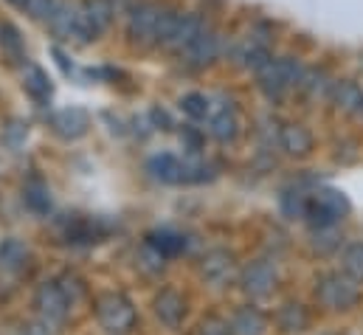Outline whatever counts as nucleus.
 <instances>
[{
	"label": "nucleus",
	"mask_w": 363,
	"mask_h": 335,
	"mask_svg": "<svg viewBox=\"0 0 363 335\" xmlns=\"http://www.w3.org/2000/svg\"><path fill=\"white\" fill-rule=\"evenodd\" d=\"M9 3H11V6H20V9H26V3H28V0H9Z\"/></svg>",
	"instance_id": "4c0bfd02"
},
{
	"label": "nucleus",
	"mask_w": 363,
	"mask_h": 335,
	"mask_svg": "<svg viewBox=\"0 0 363 335\" xmlns=\"http://www.w3.org/2000/svg\"><path fill=\"white\" fill-rule=\"evenodd\" d=\"M147 169H150L158 180H164V183H183V158H175V155H169V153L150 158Z\"/></svg>",
	"instance_id": "6ab92c4d"
},
{
	"label": "nucleus",
	"mask_w": 363,
	"mask_h": 335,
	"mask_svg": "<svg viewBox=\"0 0 363 335\" xmlns=\"http://www.w3.org/2000/svg\"><path fill=\"white\" fill-rule=\"evenodd\" d=\"M57 3H60V0H28V3H26V11H28L34 20H51Z\"/></svg>",
	"instance_id": "f704fd0d"
},
{
	"label": "nucleus",
	"mask_w": 363,
	"mask_h": 335,
	"mask_svg": "<svg viewBox=\"0 0 363 335\" xmlns=\"http://www.w3.org/2000/svg\"><path fill=\"white\" fill-rule=\"evenodd\" d=\"M208 133H211L214 141L231 144V141H237V136H240V121H237V116H234L231 110H220L217 116H211Z\"/></svg>",
	"instance_id": "a211bd4d"
},
{
	"label": "nucleus",
	"mask_w": 363,
	"mask_h": 335,
	"mask_svg": "<svg viewBox=\"0 0 363 335\" xmlns=\"http://www.w3.org/2000/svg\"><path fill=\"white\" fill-rule=\"evenodd\" d=\"M307 194L304 192H298V189H290V192H284L281 194V200H279V206H281V214L287 217V220H296V217H304L307 214Z\"/></svg>",
	"instance_id": "cd10ccee"
},
{
	"label": "nucleus",
	"mask_w": 363,
	"mask_h": 335,
	"mask_svg": "<svg viewBox=\"0 0 363 335\" xmlns=\"http://www.w3.org/2000/svg\"><path fill=\"white\" fill-rule=\"evenodd\" d=\"M217 57H220V37H217L214 31H208V28L183 51V60H186V65H191V68H206V65H211Z\"/></svg>",
	"instance_id": "ddd939ff"
},
{
	"label": "nucleus",
	"mask_w": 363,
	"mask_h": 335,
	"mask_svg": "<svg viewBox=\"0 0 363 335\" xmlns=\"http://www.w3.org/2000/svg\"><path fill=\"white\" fill-rule=\"evenodd\" d=\"M113 3L110 0H85L82 9H79V17H77V31H74V40L77 43H91L96 40L113 20Z\"/></svg>",
	"instance_id": "39448f33"
},
{
	"label": "nucleus",
	"mask_w": 363,
	"mask_h": 335,
	"mask_svg": "<svg viewBox=\"0 0 363 335\" xmlns=\"http://www.w3.org/2000/svg\"><path fill=\"white\" fill-rule=\"evenodd\" d=\"M350 212H352L350 197H347L341 189L324 186V189H318V192L310 194L304 220H307L313 229H324V226H338Z\"/></svg>",
	"instance_id": "f03ea898"
},
{
	"label": "nucleus",
	"mask_w": 363,
	"mask_h": 335,
	"mask_svg": "<svg viewBox=\"0 0 363 335\" xmlns=\"http://www.w3.org/2000/svg\"><path fill=\"white\" fill-rule=\"evenodd\" d=\"M333 101H335L344 113H361L363 90L352 82H338V84H333Z\"/></svg>",
	"instance_id": "412c9836"
},
{
	"label": "nucleus",
	"mask_w": 363,
	"mask_h": 335,
	"mask_svg": "<svg viewBox=\"0 0 363 335\" xmlns=\"http://www.w3.org/2000/svg\"><path fill=\"white\" fill-rule=\"evenodd\" d=\"M31 259H34L31 248L23 240H17V237H3L0 240V268L6 273H14V276L26 273L31 268Z\"/></svg>",
	"instance_id": "f8f14e48"
},
{
	"label": "nucleus",
	"mask_w": 363,
	"mask_h": 335,
	"mask_svg": "<svg viewBox=\"0 0 363 335\" xmlns=\"http://www.w3.org/2000/svg\"><path fill=\"white\" fill-rule=\"evenodd\" d=\"M26 206L31 209V212H37V214H48V209H51V192H48V186L43 183V180H28V186H26Z\"/></svg>",
	"instance_id": "b1692460"
},
{
	"label": "nucleus",
	"mask_w": 363,
	"mask_h": 335,
	"mask_svg": "<svg viewBox=\"0 0 363 335\" xmlns=\"http://www.w3.org/2000/svg\"><path fill=\"white\" fill-rule=\"evenodd\" d=\"M23 87H26V93H28L34 101H48V99H51V79H48V74H45L43 68H37V65H31V68L23 74Z\"/></svg>",
	"instance_id": "5701e85b"
},
{
	"label": "nucleus",
	"mask_w": 363,
	"mask_h": 335,
	"mask_svg": "<svg viewBox=\"0 0 363 335\" xmlns=\"http://www.w3.org/2000/svg\"><path fill=\"white\" fill-rule=\"evenodd\" d=\"M203 31H206V26H203V20H200L197 14H178L175 23H172L169 37H167V43H164V48H169V51H175V54H183Z\"/></svg>",
	"instance_id": "1a4fd4ad"
},
{
	"label": "nucleus",
	"mask_w": 363,
	"mask_h": 335,
	"mask_svg": "<svg viewBox=\"0 0 363 335\" xmlns=\"http://www.w3.org/2000/svg\"><path fill=\"white\" fill-rule=\"evenodd\" d=\"M276 282H279L276 268H273L271 262H265V259L248 262L242 268V273H240V287L251 299H268L273 290H276Z\"/></svg>",
	"instance_id": "423d86ee"
},
{
	"label": "nucleus",
	"mask_w": 363,
	"mask_h": 335,
	"mask_svg": "<svg viewBox=\"0 0 363 335\" xmlns=\"http://www.w3.org/2000/svg\"><path fill=\"white\" fill-rule=\"evenodd\" d=\"M26 138H28V124H26V121L11 119V121L3 127V144H6L9 150H20V147L26 144Z\"/></svg>",
	"instance_id": "2f4dec72"
},
{
	"label": "nucleus",
	"mask_w": 363,
	"mask_h": 335,
	"mask_svg": "<svg viewBox=\"0 0 363 335\" xmlns=\"http://www.w3.org/2000/svg\"><path fill=\"white\" fill-rule=\"evenodd\" d=\"M257 74H259V87H262V93H265L268 99H273V101H279V99L290 90V84L281 77V71H279V65H276L273 60L262 71H257Z\"/></svg>",
	"instance_id": "aec40b11"
},
{
	"label": "nucleus",
	"mask_w": 363,
	"mask_h": 335,
	"mask_svg": "<svg viewBox=\"0 0 363 335\" xmlns=\"http://www.w3.org/2000/svg\"><path fill=\"white\" fill-rule=\"evenodd\" d=\"M298 87H304V90L315 99V96H327V93L333 90V82H330V77H327L324 71H315V68H313V71H304Z\"/></svg>",
	"instance_id": "7c9ffc66"
},
{
	"label": "nucleus",
	"mask_w": 363,
	"mask_h": 335,
	"mask_svg": "<svg viewBox=\"0 0 363 335\" xmlns=\"http://www.w3.org/2000/svg\"><path fill=\"white\" fill-rule=\"evenodd\" d=\"M175 17H178V11H161V20H158V37H155V43H158V45H164V43H167V37H169V31H172V23H175Z\"/></svg>",
	"instance_id": "c9c22d12"
},
{
	"label": "nucleus",
	"mask_w": 363,
	"mask_h": 335,
	"mask_svg": "<svg viewBox=\"0 0 363 335\" xmlns=\"http://www.w3.org/2000/svg\"><path fill=\"white\" fill-rule=\"evenodd\" d=\"M276 327L287 335H298L310 327V313L301 302H284L276 313Z\"/></svg>",
	"instance_id": "2eb2a0df"
},
{
	"label": "nucleus",
	"mask_w": 363,
	"mask_h": 335,
	"mask_svg": "<svg viewBox=\"0 0 363 335\" xmlns=\"http://www.w3.org/2000/svg\"><path fill=\"white\" fill-rule=\"evenodd\" d=\"M315 299H318L321 307L344 313V310H352L361 302V290H358V282L350 279L344 270L341 273H324L315 285Z\"/></svg>",
	"instance_id": "7ed1b4c3"
},
{
	"label": "nucleus",
	"mask_w": 363,
	"mask_h": 335,
	"mask_svg": "<svg viewBox=\"0 0 363 335\" xmlns=\"http://www.w3.org/2000/svg\"><path fill=\"white\" fill-rule=\"evenodd\" d=\"M152 310H155V316H158L161 324H167V327H181L183 319H186V299H183L178 290L164 287V290L152 299Z\"/></svg>",
	"instance_id": "9b49d317"
},
{
	"label": "nucleus",
	"mask_w": 363,
	"mask_h": 335,
	"mask_svg": "<svg viewBox=\"0 0 363 335\" xmlns=\"http://www.w3.org/2000/svg\"><path fill=\"white\" fill-rule=\"evenodd\" d=\"M57 285L62 287V293H65V299L71 302V307L88 296V285H85V282H82L77 273H62V276L57 279Z\"/></svg>",
	"instance_id": "c756f323"
},
{
	"label": "nucleus",
	"mask_w": 363,
	"mask_h": 335,
	"mask_svg": "<svg viewBox=\"0 0 363 335\" xmlns=\"http://www.w3.org/2000/svg\"><path fill=\"white\" fill-rule=\"evenodd\" d=\"M51 127H54V133H57L60 138L77 141V138H82V136L88 133L91 119H88V113L79 110V107H65V110H57V113L51 116Z\"/></svg>",
	"instance_id": "9d476101"
},
{
	"label": "nucleus",
	"mask_w": 363,
	"mask_h": 335,
	"mask_svg": "<svg viewBox=\"0 0 363 335\" xmlns=\"http://www.w3.org/2000/svg\"><path fill=\"white\" fill-rule=\"evenodd\" d=\"M77 17H79V9H74L71 3H57L48 26L57 37L62 40H74V31H77Z\"/></svg>",
	"instance_id": "f3484780"
},
{
	"label": "nucleus",
	"mask_w": 363,
	"mask_h": 335,
	"mask_svg": "<svg viewBox=\"0 0 363 335\" xmlns=\"http://www.w3.org/2000/svg\"><path fill=\"white\" fill-rule=\"evenodd\" d=\"M181 110L189 116V119L200 121V119L208 116V99H206L203 93H186V96L181 99Z\"/></svg>",
	"instance_id": "473e14b6"
},
{
	"label": "nucleus",
	"mask_w": 363,
	"mask_h": 335,
	"mask_svg": "<svg viewBox=\"0 0 363 335\" xmlns=\"http://www.w3.org/2000/svg\"><path fill=\"white\" fill-rule=\"evenodd\" d=\"M237 273V256L225 248H214L203 256L200 262V276L211 285V287H225Z\"/></svg>",
	"instance_id": "6e6552de"
},
{
	"label": "nucleus",
	"mask_w": 363,
	"mask_h": 335,
	"mask_svg": "<svg viewBox=\"0 0 363 335\" xmlns=\"http://www.w3.org/2000/svg\"><path fill=\"white\" fill-rule=\"evenodd\" d=\"M197 335H234V330H231L228 322H223V319H217V316H208V319L200 322Z\"/></svg>",
	"instance_id": "72a5a7b5"
},
{
	"label": "nucleus",
	"mask_w": 363,
	"mask_h": 335,
	"mask_svg": "<svg viewBox=\"0 0 363 335\" xmlns=\"http://www.w3.org/2000/svg\"><path fill=\"white\" fill-rule=\"evenodd\" d=\"M161 11H164V9L152 6V3H138V6L130 11V20H127V34H130V40L138 43V45L155 43Z\"/></svg>",
	"instance_id": "0eeeda50"
},
{
	"label": "nucleus",
	"mask_w": 363,
	"mask_h": 335,
	"mask_svg": "<svg viewBox=\"0 0 363 335\" xmlns=\"http://www.w3.org/2000/svg\"><path fill=\"white\" fill-rule=\"evenodd\" d=\"M0 48L9 60H23L26 48H23V37L11 23H0Z\"/></svg>",
	"instance_id": "a878e982"
},
{
	"label": "nucleus",
	"mask_w": 363,
	"mask_h": 335,
	"mask_svg": "<svg viewBox=\"0 0 363 335\" xmlns=\"http://www.w3.org/2000/svg\"><path fill=\"white\" fill-rule=\"evenodd\" d=\"M341 270L355 279L358 285H363V243H352L347 246L344 253H341Z\"/></svg>",
	"instance_id": "393cba45"
},
{
	"label": "nucleus",
	"mask_w": 363,
	"mask_h": 335,
	"mask_svg": "<svg viewBox=\"0 0 363 335\" xmlns=\"http://www.w3.org/2000/svg\"><path fill=\"white\" fill-rule=\"evenodd\" d=\"M279 144L287 155L293 158H304L310 155L313 150V133L304 127V124H284L281 133H279Z\"/></svg>",
	"instance_id": "4468645a"
},
{
	"label": "nucleus",
	"mask_w": 363,
	"mask_h": 335,
	"mask_svg": "<svg viewBox=\"0 0 363 335\" xmlns=\"http://www.w3.org/2000/svg\"><path fill=\"white\" fill-rule=\"evenodd\" d=\"M341 248V231L335 226H324V229H313V251L315 253H333Z\"/></svg>",
	"instance_id": "bb28decb"
},
{
	"label": "nucleus",
	"mask_w": 363,
	"mask_h": 335,
	"mask_svg": "<svg viewBox=\"0 0 363 335\" xmlns=\"http://www.w3.org/2000/svg\"><path fill=\"white\" fill-rule=\"evenodd\" d=\"M147 246H152L164 259H172V256H178V253L186 248V240H183L181 234L164 229V231H152V234H147Z\"/></svg>",
	"instance_id": "4be33fe9"
},
{
	"label": "nucleus",
	"mask_w": 363,
	"mask_h": 335,
	"mask_svg": "<svg viewBox=\"0 0 363 335\" xmlns=\"http://www.w3.org/2000/svg\"><path fill=\"white\" fill-rule=\"evenodd\" d=\"M234 335H268V316L259 307H240L231 319Z\"/></svg>",
	"instance_id": "dca6fc26"
},
{
	"label": "nucleus",
	"mask_w": 363,
	"mask_h": 335,
	"mask_svg": "<svg viewBox=\"0 0 363 335\" xmlns=\"http://www.w3.org/2000/svg\"><path fill=\"white\" fill-rule=\"evenodd\" d=\"M23 335H51V330H48V324H28V327H23Z\"/></svg>",
	"instance_id": "e433bc0d"
},
{
	"label": "nucleus",
	"mask_w": 363,
	"mask_h": 335,
	"mask_svg": "<svg viewBox=\"0 0 363 335\" xmlns=\"http://www.w3.org/2000/svg\"><path fill=\"white\" fill-rule=\"evenodd\" d=\"M34 310L37 316L43 319V324L48 327H60L68 322V313H71V302L65 299L62 287L57 282H43L37 285L34 290Z\"/></svg>",
	"instance_id": "20e7f679"
},
{
	"label": "nucleus",
	"mask_w": 363,
	"mask_h": 335,
	"mask_svg": "<svg viewBox=\"0 0 363 335\" xmlns=\"http://www.w3.org/2000/svg\"><path fill=\"white\" fill-rule=\"evenodd\" d=\"M93 313H96V322L101 324V330H107L110 335L130 333L135 327V322H138L135 304L118 290L101 293L96 299V304H93Z\"/></svg>",
	"instance_id": "f257e3e1"
},
{
	"label": "nucleus",
	"mask_w": 363,
	"mask_h": 335,
	"mask_svg": "<svg viewBox=\"0 0 363 335\" xmlns=\"http://www.w3.org/2000/svg\"><path fill=\"white\" fill-rule=\"evenodd\" d=\"M240 62H242L245 68H251V71H262V68L271 62V54H268L265 45L251 43V45H245V48L240 51Z\"/></svg>",
	"instance_id": "c85d7f7f"
}]
</instances>
